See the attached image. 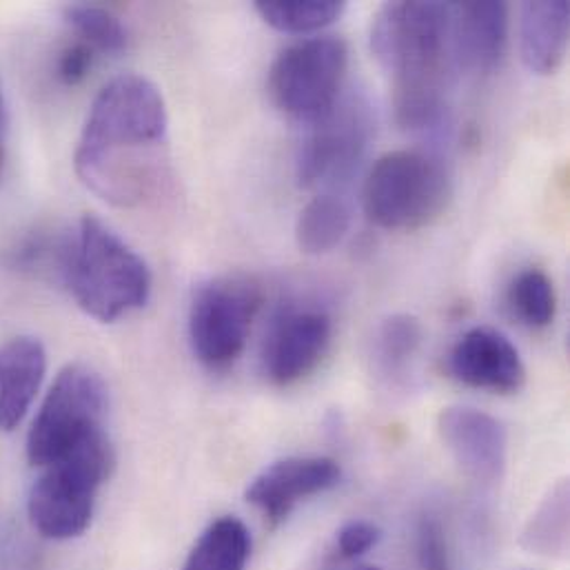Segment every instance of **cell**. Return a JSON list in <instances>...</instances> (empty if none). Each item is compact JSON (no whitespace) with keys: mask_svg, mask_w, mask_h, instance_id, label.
<instances>
[{"mask_svg":"<svg viewBox=\"0 0 570 570\" xmlns=\"http://www.w3.org/2000/svg\"><path fill=\"white\" fill-rule=\"evenodd\" d=\"M333 333L331 317L320 308H293L283 313L265 344V373L278 386L306 377L324 357Z\"/></svg>","mask_w":570,"mask_h":570,"instance_id":"cell-12","label":"cell"},{"mask_svg":"<svg viewBox=\"0 0 570 570\" xmlns=\"http://www.w3.org/2000/svg\"><path fill=\"white\" fill-rule=\"evenodd\" d=\"M65 286L87 315L109 324L147 304L151 274L102 220L85 216L73 234Z\"/></svg>","mask_w":570,"mask_h":570,"instance_id":"cell-3","label":"cell"},{"mask_svg":"<svg viewBox=\"0 0 570 570\" xmlns=\"http://www.w3.org/2000/svg\"><path fill=\"white\" fill-rule=\"evenodd\" d=\"M346 67L348 47L342 38L317 36L295 42L272 65V100L286 116L313 122L340 100Z\"/></svg>","mask_w":570,"mask_h":570,"instance_id":"cell-7","label":"cell"},{"mask_svg":"<svg viewBox=\"0 0 570 570\" xmlns=\"http://www.w3.org/2000/svg\"><path fill=\"white\" fill-rule=\"evenodd\" d=\"M449 373L464 386L502 395L518 393L527 382V366L515 344L489 326H475L455 342Z\"/></svg>","mask_w":570,"mask_h":570,"instance_id":"cell-13","label":"cell"},{"mask_svg":"<svg viewBox=\"0 0 570 570\" xmlns=\"http://www.w3.org/2000/svg\"><path fill=\"white\" fill-rule=\"evenodd\" d=\"M371 47L393 76L395 118L404 129L431 127L444 109L451 53V9L446 2L397 0L377 9Z\"/></svg>","mask_w":570,"mask_h":570,"instance_id":"cell-2","label":"cell"},{"mask_svg":"<svg viewBox=\"0 0 570 570\" xmlns=\"http://www.w3.org/2000/svg\"><path fill=\"white\" fill-rule=\"evenodd\" d=\"M340 478V464L331 458H285L261 471L245 498L272 524H281L299 502L331 491Z\"/></svg>","mask_w":570,"mask_h":570,"instance_id":"cell-11","label":"cell"},{"mask_svg":"<svg viewBox=\"0 0 570 570\" xmlns=\"http://www.w3.org/2000/svg\"><path fill=\"white\" fill-rule=\"evenodd\" d=\"M114 469V446L100 431L49 466L38 469L27 515L38 535L53 542L80 538L94 520L96 500Z\"/></svg>","mask_w":570,"mask_h":570,"instance_id":"cell-4","label":"cell"},{"mask_svg":"<svg viewBox=\"0 0 570 570\" xmlns=\"http://www.w3.org/2000/svg\"><path fill=\"white\" fill-rule=\"evenodd\" d=\"M261 308V288L245 276H223L200 286L189 308V340L196 357L229 368L245 351Z\"/></svg>","mask_w":570,"mask_h":570,"instance_id":"cell-8","label":"cell"},{"mask_svg":"<svg viewBox=\"0 0 570 570\" xmlns=\"http://www.w3.org/2000/svg\"><path fill=\"white\" fill-rule=\"evenodd\" d=\"M351 209L337 196L313 198L297 218L295 240L297 247L308 256H322L333 252L348 234Z\"/></svg>","mask_w":570,"mask_h":570,"instance_id":"cell-18","label":"cell"},{"mask_svg":"<svg viewBox=\"0 0 570 570\" xmlns=\"http://www.w3.org/2000/svg\"><path fill=\"white\" fill-rule=\"evenodd\" d=\"M167 127V105L151 80L114 78L85 120L73 156L78 178L111 205L142 203L163 176Z\"/></svg>","mask_w":570,"mask_h":570,"instance_id":"cell-1","label":"cell"},{"mask_svg":"<svg viewBox=\"0 0 570 570\" xmlns=\"http://www.w3.org/2000/svg\"><path fill=\"white\" fill-rule=\"evenodd\" d=\"M333 570H382L377 569V567H371V564H360V562H351L348 567H340V569Z\"/></svg>","mask_w":570,"mask_h":570,"instance_id":"cell-29","label":"cell"},{"mask_svg":"<svg viewBox=\"0 0 570 570\" xmlns=\"http://www.w3.org/2000/svg\"><path fill=\"white\" fill-rule=\"evenodd\" d=\"M73 236L56 238L49 232H36L13 247L7 249V267L13 272L40 276V278H56L65 285V274L69 265Z\"/></svg>","mask_w":570,"mask_h":570,"instance_id":"cell-19","label":"cell"},{"mask_svg":"<svg viewBox=\"0 0 570 570\" xmlns=\"http://www.w3.org/2000/svg\"><path fill=\"white\" fill-rule=\"evenodd\" d=\"M7 138H9V114H7V102H4V91L0 85V174L7 160Z\"/></svg>","mask_w":570,"mask_h":570,"instance_id":"cell-28","label":"cell"},{"mask_svg":"<svg viewBox=\"0 0 570 570\" xmlns=\"http://www.w3.org/2000/svg\"><path fill=\"white\" fill-rule=\"evenodd\" d=\"M252 533L238 518L212 522L191 547L180 570H247Z\"/></svg>","mask_w":570,"mask_h":570,"instance_id":"cell-17","label":"cell"},{"mask_svg":"<svg viewBox=\"0 0 570 570\" xmlns=\"http://www.w3.org/2000/svg\"><path fill=\"white\" fill-rule=\"evenodd\" d=\"M567 0H538L522 7L520 51L524 65L542 76L558 71L569 47Z\"/></svg>","mask_w":570,"mask_h":570,"instance_id":"cell-16","label":"cell"},{"mask_svg":"<svg viewBox=\"0 0 570 570\" xmlns=\"http://www.w3.org/2000/svg\"><path fill=\"white\" fill-rule=\"evenodd\" d=\"M522 544L538 556H564L569 547V484L560 482L529 520Z\"/></svg>","mask_w":570,"mask_h":570,"instance_id":"cell-20","label":"cell"},{"mask_svg":"<svg viewBox=\"0 0 570 570\" xmlns=\"http://www.w3.org/2000/svg\"><path fill=\"white\" fill-rule=\"evenodd\" d=\"M451 9V53L460 67L493 71L507 51L509 7L504 2H455Z\"/></svg>","mask_w":570,"mask_h":570,"instance_id":"cell-14","label":"cell"},{"mask_svg":"<svg viewBox=\"0 0 570 570\" xmlns=\"http://www.w3.org/2000/svg\"><path fill=\"white\" fill-rule=\"evenodd\" d=\"M65 18L78 38L94 51L116 53L127 47V29L107 9L96 4H69Z\"/></svg>","mask_w":570,"mask_h":570,"instance_id":"cell-23","label":"cell"},{"mask_svg":"<svg viewBox=\"0 0 570 570\" xmlns=\"http://www.w3.org/2000/svg\"><path fill=\"white\" fill-rule=\"evenodd\" d=\"M507 302L511 313L529 328H547L558 313L553 281L540 269H527L509 286Z\"/></svg>","mask_w":570,"mask_h":570,"instance_id":"cell-22","label":"cell"},{"mask_svg":"<svg viewBox=\"0 0 570 570\" xmlns=\"http://www.w3.org/2000/svg\"><path fill=\"white\" fill-rule=\"evenodd\" d=\"M371 134V107L360 96L337 100L324 116L313 120L299 147L295 163L299 185L320 187L348 178L364 156Z\"/></svg>","mask_w":570,"mask_h":570,"instance_id":"cell-9","label":"cell"},{"mask_svg":"<svg viewBox=\"0 0 570 570\" xmlns=\"http://www.w3.org/2000/svg\"><path fill=\"white\" fill-rule=\"evenodd\" d=\"M96 53H98V51H94V49H91L89 45H85L82 40L71 42L69 47H65V49L60 51L58 65H56V76H58V80L65 82V85H69V87L80 85V82L89 76V71H91V67H94V62H96Z\"/></svg>","mask_w":570,"mask_h":570,"instance_id":"cell-27","label":"cell"},{"mask_svg":"<svg viewBox=\"0 0 570 570\" xmlns=\"http://www.w3.org/2000/svg\"><path fill=\"white\" fill-rule=\"evenodd\" d=\"M422 324L413 315L389 317L377 333V357L382 366L393 373L402 371L422 344Z\"/></svg>","mask_w":570,"mask_h":570,"instance_id":"cell-24","label":"cell"},{"mask_svg":"<svg viewBox=\"0 0 570 570\" xmlns=\"http://www.w3.org/2000/svg\"><path fill=\"white\" fill-rule=\"evenodd\" d=\"M451 198L442 163L424 151H391L368 171L362 205L368 220L389 232H415L431 225Z\"/></svg>","mask_w":570,"mask_h":570,"instance_id":"cell-5","label":"cell"},{"mask_svg":"<svg viewBox=\"0 0 570 570\" xmlns=\"http://www.w3.org/2000/svg\"><path fill=\"white\" fill-rule=\"evenodd\" d=\"M346 9L342 0H258V16L285 33H308L333 24Z\"/></svg>","mask_w":570,"mask_h":570,"instance_id":"cell-21","label":"cell"},{"mask_svg":"<svg viewBox=\"0 0 570 570\" xmlns=\"http://www.w3.org/2000/svg\"><path fill=\"white\" fill-rule=\"evenodd\" d=\"M107 386L91 366L69 364L49 386L27 435V460L42 469L105 431Z\"/></svg>","mask_w":570,"mask_h":570,"instance_id":"cell-6","label":"cell"},{"mask_svg":"<svg viewBox=\"0 0 570 570\" xmlns=\"http://www.w3.org/2000/svg\"><path fill=\"white\" fill-rule=\"evenodd\" d=\"M47 373L38 337L18 335L0 344V431H16L29 415Z\"/></svg>","mask_w":570,"mask_h":570,"instance_id":"cell-15","label":"cell"},{"mask_svg":"<svg viewBox=\"0 0 570 570\" xmlns=\"http://www.w3.org/2000/svg\"><path fill=\"white\" fill-rule=\"evenodd\" d=\"M440 435L460 469L482 484L502 480L509 438L504 424L473 406H451L440 415Z\"/></svg>","mask_w":570,"mask_h":570,"instance_id":"cell-10","label":"cell"},{"mask_svg":"<svg viewBox=\"0 0 570 570\" xmlns=\"http://www.w3.org/2000/svg\"><path fill=\"white\" fill-rule=\"evenodd\" d=\"M380 538L382 533L375 524L364 520L348 522L335 533V556L342 562H357L362 556L377 547Z\"/></svg>","mask_w":570,"mask_h":570,"instance_id":"cell-26","label":"cell"},{"mask_svg":"<svg viewBox=\"0 0 570 570\" xmlns=\"http://www.w3.org/2000/svg\"><path fill=\"white\" fill-rule=\"evenodd\" d=\"M417 567L420 570H451L442 524L426 515L417 527Z\"/></svg>","mask_w":570,"mask_h":570,"instance_id":"cell-25","label":"cell"}]
</instances>
